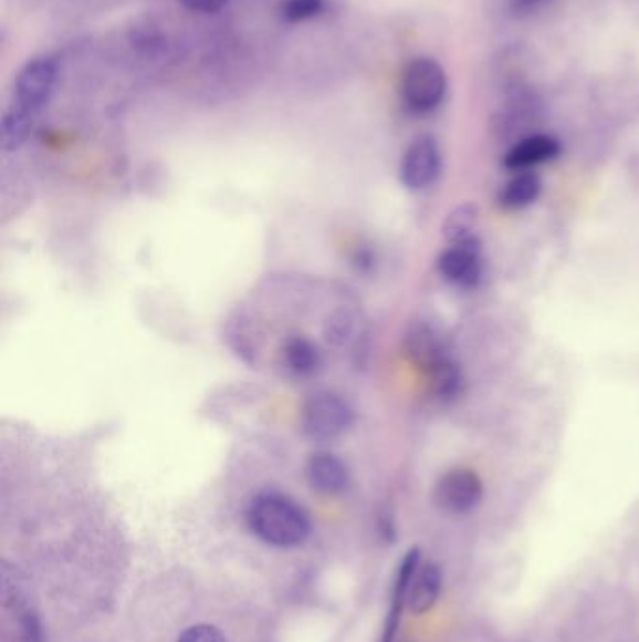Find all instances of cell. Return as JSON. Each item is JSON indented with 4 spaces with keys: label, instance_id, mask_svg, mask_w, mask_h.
Returning a JSON list of instances; mask_svg holds the SVG:
<instances>
[{
    "label": "cell",
    "instance_id": "obj_12",
    "mask_svg": "<svg viewBox=\"0 0 639 642\" xmlns=\"http://www.w3.org/2000/svg\"><path fill=\"white\" fill-rule=\"evenodd\" d=\"M443 590V571L437 563H425L418 568L412 577L409 596H407V609L412 614H426L436 607L437 599Z\"/></svg>",
    "mask_w": 639,
    "mask_h": 642
},
{
    "label": "cell",
    "instance_id": "obj_3",
    "mask_svg": "<svg viewBox=\"0 0 639 642\" xmlns=\"http://www.w3.org/2000/svg\"><path fill=\"white\" fill-rule=\"evenodd\" d=\"M449 93V77L431 56H415L401 75V99L417 113H430L443 104Z\"/></svg>",
    "mask_w": 639,
    "mask_h": 642
},
{
    "label": "cell",
    "instance_id": "obj_1",
    "mask_svg": "<svg viewBox=\"0 0 639 642\" xmlns=\"http://www.w3.org/2000/svg\"><path fill=\"white\" fill-rule=\"evenodd\" d=\"M56 62L53 56H34L19 70L13 83L12 102L2 115L0 143L4 151H15L27 142L40 113L55 91Z\"/></svg>",
    "mask_w": 639,
    "mask_h": 642
},
{
    "label": "cell",
    "instance_id": "obj_5",
    "mask_svg": "<svg viewBox=\"0 0 639 642\" xmlns=\"http://www.w3.org/2000/svg\"><path fill=\"white\" fill-rule=\"evenodd\" d=\"M484 485L473 469L455 468L447 472L436 487L437 506L452 515H465L480 506Z\"/></svg>",
    "mask_w": 639,
    "mask_h": 642
},
{
    "label": "cell",
    "instance_id": "obj_18",
    "mask_svg": "<svg viewBox=\"0 0 639 642\" xmlns=\"http://www.w3.org/2000/svg\"><path fill=\"white\" fill-rule=\"evenodd\" d=\"M177 642H228V639L216 625L197 624L182 631Z\"/></svg>",
    "mask_w": 639,
    "mask_h": 642
},
{
    "label": "cell",
    "instance_id": "obj_10",
    "mask_svg": "<svg viewBox=\"0 0 639 642\" xmlns=\"http://www.w3.org/2000/svg\"><path fill=\"white\" fill-rule=\"evenodd\" d=\"M407 352L411 355L412 361L420 369H425L428 374L436 371L437 366L443 365L449 361L444 353L443 342L436 333V329L430 328L425 321L415 323L407 333Z\"/></svg>",
    "mask_w": 639,
    "mask_h": 642
},
{
    "label": "cell",
    "instance_id": "obj_20",
    "mask_svg": "<svg viewBox=\"0 0 639 642\" xmlns=\"http://www.w3.org/2000/svg\"><path fill=\"white\" fill-rule=\"evenodd\" d=\"M182 7L197 13H216L228 7L229 0H179Z\"/></svg>",
    "mask_w": 639,
    "mask_h": 642
},
{
    "label": "cell",
    "instance_id": "obj_11",
    "mask_svg": "<svg viewBox=\"0 0 639 642\" xmlns=\"http://www.w3.org/2000/svg\"><path fill=\"white\" fill-rule=\"evenodd\" d=\"M561 155V143L555 137L546 134H535L517 142L514 147L504 155V167L509 169H528L544 162H552Z\"/></svg>",
    "mask_w": 639,
    "mask_h": 642
},
{
    "label": "cell",
    "instance_id": "obj_15",
    "mask_svg": "<svg viewBox=\"0 0 639 642\" xmlns=\"http://www.w3.org/2000/svg\"><path fill=\"white\" fill-rule=\"evenodd\" d=\"M479 224V210L474 205H460L452 210L443 224V234L450 245H463L473 241L474 229Z\"/></svg>",
    "mask_w": 639,
    "mask_h": 642
},
{
    "label": "cell",
    "instance_id": "obj_8",
    "mask_svg": "<svg viewBox=\"0 0 639 642\" xmlns=\"http://www.w3.org/2000/svg\"><path fill=\"white\" fill-rule=\"evenodd\" d=\"M310 487L321 495L334 496L344 493L349 485V472L342 458L333 453H317L306 466Z\"/></svg>",
    "mask_w": 639,
    "mask_h": 642
},
{
    "label": "cell",
    "instance_id": "obj_14",
    "mask_svg": "<svg viewBox=\"0 0 639 642\" xmlns=\"http://www.w3.org/2000/svg\"><path fill=\"white\" fill-rule=\"evenodd\" d=\"M542 183L538 175L531 172H523L514 179L509 180L499 194V201L509 209H522L536 201L541 196Z\"/></svg>",
    "mask_w": 639,
    "mask_h": 642
},
{
    "label": "cell",
    "instance_id": "obj_4",
    "mask_svg": "<svg viewBox=\"0 0 639 642\" xmlns=\"http://www.w3.org/2000/svg\"><path fill=\"white\" fill-rule=\"evenodd\" d=\"M353 425V410L345 398L334 393H317L304 404L301 414L302 433L307 438H338Z\"/></svg>",
    "mask_w": 639,
    "mask_h": 642
},
{
    "label": "cell",
    "instance_id": "obj_13",
    "mask_svg": "<svg viewBox=\"0 0 639 642\" xmlns=\"http://www.w3.org/2000/svg\"><path fill=\"white\" fill-rule=\"evenodd\" d=\"M283 365L296 377L314 376L321 366L320 350L306 339H293L283 348Z\"/></svg>",
    "mask_w": 639,
    "mask_h": 642
},
{
    "label": "cell",
    "instance_id": "obj_17",
    "mask_svg": "<svg viewBox=\"0 0 639 642\" xmlns=\"http://www.w3.org/2000/svg\"><path fill=\"white\" fill-rule=\"evenodd\" d=\"M15 636L18 642H43L42 624L36 612L29 609L21 611L15 625Z\"/></svg>",
    "mask_w": 639,
    "mask_h": 642
},
{
    "label": "cell",
    "instance_id": "obj_16",
    "mask_svg": "<svg viewBox=\"0 0 639 642\" xmlns=\"http://www.w3.org/2000/svg\"><path fill=\"white\" fill-rule=\"evenodd\" d=\"M326 10V0H282L277 13L285 23H304L320 18Z\"/></svg>",
    "mask_w": 639,
    "mask_h": 642
},
{
    "label": "cell",
    "instance_id": "obj_19",
    "mask_svg": "<svg viewBox=\"0 0 639 642\" xmlns=\"http://www.w3.org/2000/svg\"><path fill=\"white\" fill-rule=\"evenodd\" d=\"M552 2L554 0H509V12H511L512 18H531Z\"/></svg>",
    "mask_w": 639,
    "mask_h": 642
},
{
    "label": "cell",
    "instance_id": "obj_7",
    "mask_svg": "<svg viewBox=\"0 0 639 642\" xmlns=\"http://www.w3.org/2000/svg\"><path fill=\"white\" fill-rule=\"evenodd\" d=\"M439 272L443 275L444 280L452 284L474 286L479 282L482 263H480V250L476 239L463 242V245H452L449 250H444L443 256L439 258Z\"/></svg>",
    "mask_w": 639,
    "mask_h": 642
},
{
    "label": "cell",
    "instance_id": "obj_2",
    "mask_svg": "<svg viewBox=\"0 0 639 642\" xmlns=\"http://www.w3.org/2000/svg\"><path fill=\"white\" fill-rule=\"evenodd\" d=\"M248 526L263 543L293 549L306 541L312 522L304 507L293 498L277 493H264L250 504Z\"/></svg>",
    "mask_w": 639,
    "mask_h": 642
},
{
    "label": "cell",
    "instance_id": "obj_6",
    "mask_svg": "<svg viewBox=\"0 0 639 642\" xmlns=\"http://www.w3.org/2000/svg\"><path fill=\"white\" fill-rule=\"evenodd\" d=\"M441 148L436 137L420 136L407 147L401 161V183L409 190H425L441 174Z\"/></svg>",
    "mask_w": 639,
    "mask_h": 642
},
{
    "label": "cell",
    "instance_id": "obj_9",
    "mask_svg": "<svg viewBox=\"0 0 639 642\" xmlns=\"http://www.w3.org/2000/svg\"><path fill=\"white\" fill-rule=\"evenodd\" d=\"M420 568V550L411 549L404 556L398 573H396V581H394L392 599H390V609H388L387 624H385V633H383V642H392L394 636L398 633L400 628L401 614L406 611L407 596H409V588H411L412 577Z\"/></svg>",
    "mask_w": 639,
    "mask_h": 642
}]
</instances>
